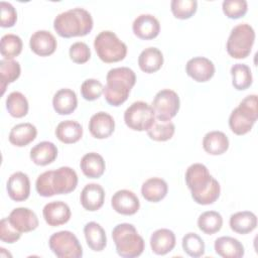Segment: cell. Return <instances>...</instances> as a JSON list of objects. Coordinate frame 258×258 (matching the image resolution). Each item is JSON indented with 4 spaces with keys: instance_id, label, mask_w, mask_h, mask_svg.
Wrapping results in <instances>:
<instances>
[{
    "instance_id": "obj_40",
    "label": "cell",
    "mask_w": 258,
    "mask_h": 258,
    "mask_svg": "<svg viewBox=\"0 0 258 258\" xmlns=\"http://www.w3.org/2000/svg\"><path fill=\"white\" fill-rule=\"evenodd\" d=\"M198 9V2L196 0H172L170 2V10L173 16L177 19L190 18Z\"/></svg>"
},
{
    "instance_id": "obj_39",
    "label": "cell",
    "mask_w": 258,
    "mask_h": 258,
    "mask_svg": "<svg viewBox=\"0 0 258 258\" xmlns=\"http://www.w3.org/2000/svg\"><path fill=\"white\" fill-rule=\"evenodd\" d=\"M181 246L183 251L190 257L198 258L205 254L204 240L194 232H189L182 237Z\"/></svg>"
},
{
    "instance_id": "obj_28",
    "label": "cell",
    "mask_w": 258,
    "mask_h": 258,
    "mask_svg": "<svg viewBox=\"0 0 258 258\" xmlns=\"http://www.w3.org/2000/svg\"><path fill=\"white\" fill-rule=\"evenodd\" d=\"M163 64V54L157 47H147L138 56V66L146 74H152L161 69Z\"/></svg>"
},
{
    "instance_id": "obj_4",
    "label": "cell",
    "mask_w": 258,
    "mask_h": 258,
    "mask_svg": "<svg viewBox=\"0 0 258 258\" xmlns=\"http://www.w3.org/2000/svg\"><path fill=\"white\" fill-rule=\"evenodd\" d=\"M93 18L84 8H72L59 13L53 20V29L64 38L85 36L93 29Z\"/></svg>"
},
{
    "instance_id": "obj_41",
    "label": "cell",
    "mask_w": 258,
    "mask_h": 258,
    "mask_svg": "<svg viewBox=\"0 0 258 258\" xmlns=\"http://www.w3.org/2000/svg\"><path fill=\"white\" fill-rule=\"evenodd\" d=\"M224 14L230 19L243 17L248 11V3L245 0H225L222 3Z\"/></svg>"
},
{
    "instance_id": "obj_20",
    "label": "cell",
    "mask_w": 258,
    "mask_h": 258,
    "mask_svg": "<svg viewBox=\"0 0 258 258\" xmlns=\"http://www.w3.org/2000/svg\"><path fill=\"white\" fill-rule=\"evenodd\" d=\"M105 201V190L98 183H89L81 191L80 202L82 207L89 211L95 212L102 208Z\"/></svg>"
},
{
    "instance_id": "obj_12",
    "label": "cell",
    "mask_w": 258,
    "mask_h": 258,
    "mask_svg": "<svg viewBox=\"0 0 258 258\" xmlns=\"http://www.w3.org/2000/svg\"><path fill=\"white\" fill-rule=\"evenodd\" d=\"M215 71L214 62L205 56H195L185 64V73L198 83L210 81L214 77Z\"/></svg>"
},
{
    "instance_id": "obj_45",
    "label": "cell",
    "mask_w": 258,
    "mask_h": 258,
    "mask_svg": "<svg viewBox=\"0 0 258 258\" xmlns=\"http://www.w3.org/2000/svg\"><path fill=\"white\" fill-rule=\"evenodd\" d=\"M0 9H1V27L7 28L12 27L17 20V12L14 8V6L5 1L0 2Z\"/></svg>"
},
{
    "instance_id": "obj_10",
    "label": "cell",
    "mask_w": 258,
    "mask_h": 258,
    "mask_svg": "<svg viewBox=\"0 0 258 258\" xmlns=\"http://www.w3.org/2000/svg\"><path fill=\"white\" fill-rule=\"evenodd\" d=\"M48 246L58 258H81L83 256L82 245L71 231L53 233L49 237Z\"/></svg>"
},
{
    "instance_id": "obj_29",
    "label": "cell",
    "mask_w": 258,
    "mask_h": 258,
    "mask_svg": "<svg viewBox=\"0 0 258 258\" xmlns=\"http://www.w3.org/2000/svg\"><path fill=\"white\" fill-rule=\"evenodd\" d=\"M83 173L89 178L101 177L106 169V163L102 155L96 152L86 153L80 162Z\"/></svg>"
},
{
    "instance_id": "obj_24",
    "label": "cell",
    "mask_w": 258,
    "mask_h": 258,
    "mask_svg": "<svg viewBox=\"0 0 258 258\" xmlns=\"http://www.w3.org/2000/svg\"><path fill=\"white\" fill-rule=\"evenodd\" d=\"M52 106L58 115H70L78 107V98L71 89L58 90L52 98Z\"/></svg>"
},
{
    "instance_id": "obj_21",
    "label": "cell",
    "mask_w": 258,
    "mask_h": 258,
    "mask_svg": "<svg viewBox=\"0 0 258 258\" xmlns=\"http://www.w3.org/2000/svg\"><path fill=\"white\" fill-rule=\"evenodd\" d=\"M175 235L169 229H158L151 234L150 247L154 254L165 255L175 247Z\"/></svg>"
},
{
    "instance_id": "obj_18",
    "label": "cell",
    "mask_w": 258,
    "mask_h": 258,
    "mask_svg": "<svg viewBox=\"0 0 258 258\" xmlns=\"http://www.w3.org/2000/svg\"><path fill=\"white\" fill-rule=\"evenodd\" d=\"M30 49L39 56L51 55L57 46L56 39L52 33L47 30L35 31L29 39Z\"/></svg>"
},
{
    "instance_id": "obj_27",
    "label": "cell",
    "mask_w": 258,
    "mask_h": 258,
    "mask_svg": "<svg viewBox=\"0 0 258 258\" xmlns=\"http://www.w3.org/2000/svg\"><path fill=\"white\" fill-rule=\"evenodd\" d=\"M37 135L36 127L31 123H19L12 127L9 133V142L17 147H23L32 142Z\"/></svg>"
},
{
    "instance_id": "obj_9",
    "label": "cell",
    "mask_w": 258,
    "mask_h": 258,
    "mask_svg": "<svg viewBox=\"0 0 258 258\" xmlns=\"http://www.w3.org/2000/svg\"><path fill=\"white\" fill-rule=\"evenodd\" d=\"M155 121V113L151 105L143 101L132 103L124 112V122L134 131H147Z\"/></svg>"
},
{
    "instance_id": "obj_26",
    "label": "cell",
    "mask_w": 258,
    "mask_h": 258,
    "mask_svg": "<svg viewBox=\"0 0 258 258\" xmlns=\"http://www.w3.org/2000/svg\"><path fill=\"white\" fill-rule=\"evenodd\" d=\"M230 228L237 234L245 235L254 231L257 227V217L253 212L242 211L231 215Z\"/></svg>"
},
{
    "instance_id": "obj_35",
    "label": "cell",
    "mask_w": 258,
    "mask_h": 258,
    "mask_svg": "<svg viewBox=\"0 0 258 258\" xmlns=\"http://www.w3.org/2000/svg\"><path fill=\"white\" fill-rule=\"evenodd\" d=\"M21 73V68L18 61L14 59H2L0 60V81L2 95L4 94L6 87L15 82Z\"/></svg>"
},
{
    "instance_id": "obj_37",
    "label": "cell",
    "mask_w": 258,
    "mask_h": 258,
    "mask_svg": "<svg viewBox=\"0 0 258 258\" xmlns=\"http://www.w3.org/2000/svg\"><path fill=\"white\" fill-rule=\"evenodd\" d=\"M22 40L16 34L7 33L1 37L0 52L4 59H13L18 56L22 51Z\"/></svg>"
},
{
    "instance_id": "obj_16",
    "label": "cell",
    "mask_w": 258,
    "mask_h": 258,
    "mask_svg": "<svg viewBox=\"0 0 258 258\" xmlns=\"http://www.w3.org/2000/svg\"><path fill=\"white\" fill-rule=\"evenodd\" d=\"M9 198L14 202H23L30 195V180L26 173L16 171L12 173L6 184Z\"/></svg>"
},
{
    "instance_id": "obj_8",
    "label": "cell",
    "mask_w": 258,
    "mask_h": 258,
    "mask_svg": "<svg viewBox=\"0 0 258 258\" xmlns=\"http://www.w3.org/2000/svg\"><path fill=\"white\" fill-rule=\"evenodd\" d=\"M255 31L248 23H240L232 28L227 40L226 49L228 54L236 59L246 58L253 47Z\"/></svg>"
},
{
    "instance_id": "obj_6",
    "label": "cell",
    "mask_w": 258,
    "mask_h": 258,
    "mask_svg": "<svg viewBox=\"0 0 258 258\" xmlns=\"http://www.w3.org/2000/svg\"><path fill=\"white\" fill-rule=\"evenodd\" d=\"M257 118V95H249L231 112L229 117V127L234 134L239 136L245 135L251 131Z\"/></svg>"
},
{
    "instance_id": "obj_38",
    "label": "cell",
    "mask_w": 258,
    "mask_h": 258,
    "mask_svg": "<svg viewBox=\"0 0 258 258\" xmlns=\"http://www.w3.org/2000/svg\"><path fill=\"white\" fill-rule=\"evenodd\" d=\"M175 131V126L171 121L155 120L153 125L147 130V134L150 139L154 141H167L172 138Z\"/></svg>"
},
{
    "instance_id": "obj_17",
    "label": "cell",
    "mask_w": 258,
    "mask_h": 258,
    "mask_svg": "<svg viewBox=\"0 0 258 258\" xmlns=\"http://www.w3.org/2000/svg\"><path fill=\"white\" fill-rule=\"evenodd\" d=\"M42 215L48 226L57 227L68 223L71 219L72 213L68 204L61 201H54L43 207Z\"/></svg>"
},
{
    "instance_id": "obj_3",
    "label": "cell",
    "mask_w": 258,
    "mask_h": 258,
    "mask_svg": "<svg viewBox=\"0 0 258 258\" xmlns=\"http://www.w3.org/2000/svg\"><path fill=\"white\" fill-rule=\"evenodd\" d=\"M106 86L103 94L106 102L114 107L122 105L136 83V75L127 67L111 69L106 76Z\"/></svg>"
},
{
    "instance_id": "obj_34",
    "label": "cell",
    "mask_w": 258,
    "mask_h": 258,
    "mask_svg": "<svg viewBox=\"0 0 258 258\" xmlns=\"http://www.w3.org/2000/svg\"><path fill=\"white\" fill-rule=\"evenodd\" d=\"M223 218L216 211H206L198 218V228L207 235H213L221 230Z\"/></svg>"
},
{
    "instance_id": "obj_23",
    "label": "cell",
    "mask_w": 258,
    "mask_h": 258,
    "mask_svg": "<svg viewBox=\"0 0 258 258\" xmlns=\"http://www.w3.org/2000/svg\"><path fill=\"white\" fill-rule=\"evenodd\" d=\"M168 191L167 182L160 177H150L141 186L142 197L150 203H158L163 200Z\"/></svg>"
},
{
    "instance_id": "obj_44",
    "label": "cell",
    "mask_w": 258,
    "mask_h": 258,
    "mask_svg": "<svg viewBox=\"0 0 258 258\" xmlns=\"http://www.w3.org/2000/svg\"><path fill=\"white\" fill-rule=\"evenodd\" d=\"M20 232H18L9 222L8 218H3L0 222V239L4 243L12 244L18 241L21 237Z\"/></svg>"
},
{
    "instance_id": "obj_2",
    "label": "cell",
    "mask_w": 258,
    "mask_h": 258,
    "mask_svg": "<svg viewBox=\"0 0 258 258\" xmlns=\"http://www.w3.org/2000/svg\"><path fill=\"white\" fill-rule=\"evenodd\" d=\"M77 185L78 174L69 166L44 171L38 175L35 181L36 191L43 198L70 194L76 189Z\"/></svg>"
},
{
    "instance_id": "obj_15",
    "label": "cell",
    "mask_w": 258,
    "mask_h": 258,
    "mask_svg": "<svg viewBox=\"0 0 258 258\" xmlns=\"http://www.w3.org/2000/svg\"><path fill=\"white\" fill-rule=\"evenodd\" d=\"M132 30L138 38L150 40L159 34L160 23L158 19L151 14H140L134 19Z\"/></svg>"
},
{
    "instance_id": "obj_32",
    "label": "cell",
    "mask_w": 258,
    "mask_h": 258,
    "mask_svg": "<svg viewBox=\"0 0 258 258\" xmlns=\"http://www.w3.org/2000/svg\"><path fill=\"white\" fill-rule=\"evenodd\" d=\"M203 148L211 155H221L229 148V139L222 131H210L203 138Z\"/></svg>"
},
{
    "instance_id": "obj_7",
    "label": "cell",
    "mask_w": 258,
    "mask_h": 258,
    "mask_svg": "<svg viewBox=\"0 0 258 258\" xmlns=\"http://www.w3.org/2000/svg\"><path fill=\"white\" fill-rule=\"evenodd\" d=\"M94 48L99 58L106 63L121 61L127 54V45L110 30L101 31L95 37Z\"/></svg>"
},
{
    "instance_id": "obj_11",
    "label": "cell",
    "mask_w": 258,
    "mask_h": 258,
    "mask_svg": "<svg viewBox=\"0 0 258 258\" xmlns=\"http://www.w3.org/2000/svg\"><path fill=\"white\" fill-rule=\"evenodd\" d=\"M152 108L155 113V118L160 121H170L177 114L180 106L178 95L170 89H163L156 93Z\"/></svg>"
},
{
    "instance_id": "obj_14",
    "label": "cell",
    "mask_w": 258,
    "mask_h": 258,
    "mask_svg": "<svg viewBox=\"0 0 258 258\" xmlns=\"http://www.w3.org/2000/svg\"><path fill=\"white\" fill-rule=\"evenodd\" d=\"M7 218L10 224L20 233L31 232L39 224L36 214L32 210L24 207L13 209Z\"/></svg>"
},
{
    "instance_id": "obj_5",
    "label": "cell",
    "mask_w": 258,
    "mask_h": 258,
    "mask_svg": "<svg viewBox=\"0 0 258 258\" xmlns=\"http://www.w3.org/2000/svg\"><path fill=\"white\" fill-rule=\"evenodd\" d=\"M112 238L116 251L121 257H138L144 251V240L132 224L122 223L115 226L112 231Z\"/></svg>"
},
{
    "instance_id": "obj_33",
    "label": "cell",
    "mask_w": 258,
    "mask_h": 258,
    "mask_svg": "<svg viewBox=\"0 0 258 258\" xmlns=\"http://www.w3.org/2000/svg\"><path fill=\"white\" fill-rule=\"evenodd\" d=\"M232 85L238 91H244L250 88L253 77L250 68L245 63H235L231 68Z\"/></svg>"
},
{
    "instance_id": "obj_22",
    "label": "cell",
    "mask_w": 258,
    "mask_h": 258,
    "mask_svg": "<svg viewBox=\"0 0 258 258\" xmlns=\"http://www.w3.org/2000/svg\"><path fill=\"white\" fill-rule=\"evenodd\" d=\"M215 252L223 258H241L245 250L243 244L230 236H222L216 239L214 244Z\"/></svg>"
},
{
    "instance_id": "obj_31",
    "label": "cell",
    "mask_w": 258,
    "mask_h": 258,
    "mask_svg": "<svg viewBox=\"0 0 258 258\" xmlns=\"http://www.w3.org/2000/svg\"><path fill=\"white\" fill-rule=\"evenodd\" d=\"M55 136L64 144H73L82 138L83 127L75 120H64L56 126Z\"/></svg>"
},
{
    "instance_id": "obj_1",
    "label": "cell",
    "mask_w": 258,
    "mask_h": 258,
    "mask_svg": "<svg viewBox=\"0 0 258 258\" xmlns=\"http://www.w3.org/2000/svg\"><path fill=\"white\" fill-rule=\"evenodd\" d=\"M185 183L191 192V198L199 205H212L220 197L219 181L211 175L203 163H194L185 171Z\"/></svg>"
},
{
    "instance_id": "obj_36",
    "label": "cell",
    "mask_w": 258,
    "mask_h": 258,
    "mask_svg": "<svg viewBox=\"0 0 258 258\" xmlns=\"http://www.w3.org/2000/svg\"><path fill=\"white\" fill-rule=\"evenodd\" d=\"M6 109L14 118H22L28 113V101L20 92H12L6 98Z\"/></svg>"
},
{
    "instance_id": "obj_42",
    "label": "cell",
    "mask_w": 258,
    "mask_h": 258,
    "mask_svg": "<svg viewBox=\"0 0 258 258\" xmlns=\"http://www.w3.org/2000/svg\"><path fill=\"white\" fill-rule=\"evenodd\" d=\"M104 87L99 80L87 79L81 86V94L87 101H95L103 94Z\"/></svg>"
},
{
    "instance_id": "obj_19",
    "label": "cell",
    "mask_w": 258,
    "mask_h": 258,
    "mask_svg": "<svg viewBox=\"0 0 258 258\" xmlns=\"http://www.w3.org/2000/svg\"><path fill=\"white\" fill-rule=\"evenodd\" d=\"M115 130V121L113 117L106 112L94 114L89 121V131L97 139H105L112 135Z\"/></svg>"
},
{
    "instance_id": "obj_25",
    "label": "cell",
    "mask_w": 258,
    "mask_h": 258,
    "mask_svg": "<svg viewBox=\"0 0 258 258\" xmlns=\"http://www.w3.org/2000/svg\"><path fill=\"white\" fill-rule=\"evenodd\" d=\"M29 156L34 164L45 166L56 159L57 148L52 142L41 141L31 148Z\"/></svg>"
},
{
    "instance_id": "obj_43",
    "label": "cell",
    "mask_w": 258,
    "mask_h": 258,
    "mask_svg": "<svg viewBox=\"0 0 258 258\" xmlns=\"http://www.w3.org/2000/svg\"><path fill=\"white\" fill-rule=\"evenodd\" d=\"M70 58L76 63H86L91 58V49L87 43L77 41L70 46Z\"/></svg>"
},
{
    "instance_id": "obj_13",
    "label": "cell",
    "mask_w": 258,
    "mask_h": 258,
    "mask_svg": "<svg viewBox=\"0 0 258 258\" xmlns=\"http://www.w3.org/2000/svg\"><path fill=\"white\" fill-rule=\"evenodd\" d=\"M111 206L118 214L132 216L138 212L140 202L133 191L129 189H120L113 195L111 199Z\"/></svg>"
},
{
    "instance_id": "obj_30",
    "label": "cell",
    "mask_w": 258,
    "mask_h": 258,
    "mask_svg": "<svg viewBox=\"0 0 258 258\" xmlns=\"http://www.w3.org/2000/svg\"><path fill=\"white\" fill-rule=\"evenodd\" d=\"M87 245L93 251L100 252L107 245V236L103 227L96 222H89L84 227Z\"/></svg>"
}]
</instances>
